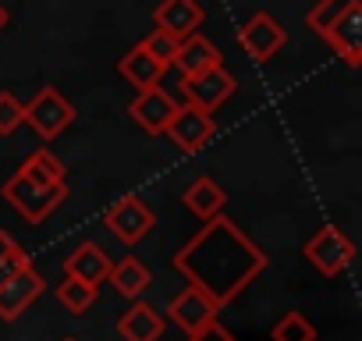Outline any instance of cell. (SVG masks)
<instances>
[{
    "instance_id": "cell-1",
    "label": "cell",
    "mask_w": 362,
    "mask_h": 341,
    "mask_svg": "<svg viewBox=\"0 0 362 341\" xmlns=\"http://www.w3.org/2000/svg\"><path fill=\"white\" fill-rule=\"evenodd\" d=\"M267 253L224 214L206 221L174 253V270L192 288L210 295L221 309L231 306L267 270Z\"/></svg>"
},
{
    "instance_id": "cell-22",
    "label": "cell",
    "mask_w": 362,
    "mask_h": 341,
    "mask_svg": "<svg viewBox=\"0 0 362 341\" xmlns=\"http://www.w3.org/2000/svg\"><path fill=\"white\" fill-rule=\"evenodd\" d=\"M355 4H362V0H316V4L309 8V15H305V25L316 33V36H323L348 8H355Z\"/></svg>"
},
{
    "instance_id": "cell-18",
    "label": "cell",
    "mask_w": 362,
    "mask_h": 341,
    "mask_svg": "<svg viewBox=\"0 0 362 341\" xmlns=\"http://www.w3.org/2000/svg\"><path fill=\"white\" fill-rule=\"evenodd\" d=\"M181 203H185V210H189V214H196L199 221H214V217H221V214H224V207H228V192H224L210 175H199V178L185 189Z\"/></svg>"
},
{
    "instance_id": "cell-23",
    "label": "cell",
    "mask_w": 362,
    "mask_h": 341,
    "mask_svg": "<svg viewBox=\"0 0 362 341\" xmlns=\"http://www.w3.org/2000/svg\"><path fill=\"white\" fill-rule=\"evenodd\" d=\"M29 267H33V256H29L8 231H0V284L11 281V277L22 274V270H29Z\"/></svg>"
},
{
    "instance_id": "cell-6",
    "label": "cell",
    "mask_w": 362,
    "mask_h": 341,
    "mask_svg": "<svg viewBox=\"0 0 362 341\" xmlns=\"http://www.w3.org/2000/svg\"><path fill=\"white\" fill-rule=\"evenodd\" d=\"M103 224L110 228V235H114L117 242H124V245H139V242L153 231L156 217H153V210H149L139 196H121V200H114V203L107 207Z\"/></svg>"
},
{
    "instance_id": "cell-12",
    "label": "cell",
    "mask_w": 362,
    "mask_h": 341,
    "mask_svg": "<svg viewBox=\"0 0 362 341\" xmlns=\"http://www.w3.org/2000/svg\"><path fill=\"white\" fill-rule=\"evenodd\" d=\"M174 107H177V100H174L163 86H153V89L135 93L128 114H132V121H135L142 132H149V135H163V128H167Z\"/></svg>"
},
{
    "instance_id": "cell-11",
    "label": "cell",
    "mask_w": 362,
    "mask_h": 341,
    "mask_svg": "<svg viewBox=\"0 0 362 341\" xmlns=\"http://www.w3.org/2000/svg\"><path fill=\"white\" fill-rule=\"evenodd\" d=\"M43 288H47V281H43V274L36 267H29V270L15 274L11 281H4V284H0V320H4V323L18 320L43 295Z\"/></svg>"
},
{
    "instance_id": "cell-28",
    "label": "cell",
    "mask_w": 362,
    "mask_h": 341,
    "mask_svg": "<svg viewBox=\"0 0 362 341\" xmlns=\"http://www.w3.org/2000/svg\"><path fill=\"white\" fill-rule=\"evenodd\" d=\"M8 18H11V15H8V8H4V4H0V29H4V25H8Z\"/></svg>"
},
{
    "instance_id": "cell-16",
    "label": "cell",
    "mask_w": 362,
    "mask_h": 341,
    "mask_svg": "<svg viewBox=\"0 0 362 341\" xmlns=\"http://www.w3.org/2000/svg\"><path fill=\"white\" fill-rule=\"evenodd\" d=\"M117 75L135 89V93H142V89H153V86H160V79L167 75V64H160L142 43H135L121 61H117Z\"/></svg>"
},
{
    "instance_id": "cell-14",
    "label": "cell",
    "mask_w": 362,
    "mask_h": 341,
    "mask_svg": "<svg viewBox=\"0 0 362 341\" xmlns=\"http://www.w3.org/2000/svg\"><path fill=\"white\" fill-rule=\"evenodd\" d=\"M170 68L181 71V79H196L203 71H214V68H224V54L203 36V33H192L177 43V54L170 61Z\"/></svg>"
},
{
    "instance_id": "cell-21",
    "label": "cell",
    "mask_w": 362,
    "mask_h": 341,
    "mask_svg": "<svg viewBox=\"0 0 362 341\" xmlns=\"http://www.w3.org/2000/svg\"><path fill=\"white\" fill-rule=\"evenodd\" d=\"M96 284H86V281H75V277H64L61 284H57V302L68 309V313H75V316H82L93 302H96Z\"/></svg>"
},
{
    "instance_id": "cell-19",
    "label": "cell",
    "mask_w": 362,
    "mask_h": 341,
    "mask_svg": "<svg viewBox=\"0 0 362 341\" xmlns=\"http://www.w3.org/2000/svg\"><path fill=\"white\" fill-rule=\"evenodd\" d=\"M18 178L33 182V185H64V175H68V167L61 156H54L47 146H40L18 170H15Z\"/></svg>"
},
{
    "instance_id": "cell-8",
    "label": "cell",
    "mask_w": 362,
    "mask_h": 341,
    "mask_svg": "<svg viewBox=\"0 0 362 341\" xmlns=\"http://www.w3.org/2000/svg\"><path fill=\"white\" fill-rule=\"evenodd\" d=\"M181 93H185V103L214 114L238 93V79L228 68H214V71H203L196 79H181Z\"/></svg>"
},
{
    "instance_id": "cell-7",
    "label": "cell",
    "mask_w": 362,
    "mask_h": 341,
    "mask_svg": "<svg viewBox=\"0 0 362 341\" xmlns=\"http://www.w3.org/2000/svg\"><path fill=\"white\" fill-rule=\"evenodd\" d=\"M238 47L256 61V64H267L270 57H277L281 50H284V43H288V29L274 18V15H267V11H256L242 29H238Z\"/></svg>"
},
{
    "instance_id": "cell-10",
    "label": "cell",
    "mask_w": 362,
    "mask_h": 341,
    "mask_svg": "<svg viewBox=\"0 0 362 341\" xmlns=\"http://www.w3.org/2000/svg\"><path fill=\"white\" fill-rule=\"evenodd\" d=\"M320 40H323L348 68H358V64H362V4L348 8Z\"/></svg>"
},
{
    "instance_id": "cell-4",
    "label": "cell",
    "mask_w": 362,
    "mask_h": 341,
    "mask_svg": "<svg viewBox=\"0 0 362 341\" xmlns=\"http://www.w3.org/2000/svg\"><path fill=\"white\" fill-rule=\"evenodd\" d=\"M302 256H305L323 277H341V274L351 267V260H355V242H351L341 228L327 224V228H320V231L302 245Z\"/></svg>"
},
{
    "instance_id": "cell-26",
    "label": "cell",
    "mask_w": 362,
    "mask_h": 341,
    "mask_svg": "<svg viewBox=\"0 0 362 341\" xmlns=\"http://www.w3.org/2000/svg\"><path fill=\"white\" fill-rule=\"evenodd\" d=\"M177 43H181V40H174V36H167V33H160V29H153V33L142 40V47H146L160 64H167V68H170V61H174V54H177Z\"/></svg>"
},
{
    "instance_id": "cell-25",
    "label": "cell",
    "mask_w": 362,
    "mask_h": 341,
    "mask_svg": "<svg viewBox=\"0 0 362 341\" xmlns=\"http://www.w3.org/2000/svg\"><path fill=\"white\" fill-rule=\"evenodd\" d=\"M22 110H25V103L15 96V93H0V135H11V132H18L22 128Z\"/></svg>"
},
{
    "instance_id": "cell-9",
    "label": "cell",
    "mask_w": 362,
    "mask_h": 341,
    "mask_svg": "<svg viewBox=\"0 0 362 341\" xmlns=\"http://www.w3.org/2000/svg\"><path fill=\"white\" fill-rule=\"evenodd\" d=\"M203 22H206V11L199 0H160L153 8V25L174 40H185V36L199 33Z\"/></svg>"
},
{
    "instance_id": "cell-3",
    "label": "cell",
    "mask_w": 362,
    "mask_h": 341,
    "mask_svg": "<svg viewBox=\"0 0 362 341\" xmlns=\"http://www.w3.org/2000/svg\"><path fill=\"white\" fill-rule=\"evenodd\" d=\"M22 117H25V125H33V132H36L43 142H54V139H57V135L75 121V107L64 100V93H61V89L43 86V89L25 103Z\"/></svg>"
},
{
    "instance_id": "cell-27",
    "label": "cell",
    "mask_w": 362,
    "mask_h": 341,
    "mask_svg": "<svg viewBox=\"0 0 362 341\" xmlns=\"http://www.w3.org/2000/svg\"><path fill=\"white\" fill-rule=\"evenodd\" d=\"M189 341H238L221 320H210V323H203L199 330H192L189 334Z\"/></svg>"
},
{
    "instance_id": "cell-20",
    "label": "cell",
    "mask_w": 362,
    "mask_h": 341,
    "mask_svg": "<svg viewBox=\"0 0 362 341\" xmlns=\"http://www.w3.org/2000/svg\"><path fill=\"white\" fill-rule=\"evenodd\" d=\"M124 299H139L149 284H153V274H149V267L142 263V260H135V256H124V260H117L114 267H110V277H107Z\"/></svg>"
},
{
    "instance_id": "cell-24",
    "label": "cell",
    "mask_w": 362,
    "mask_h": 341,
    "mask_svg": "<svg viewBox=\"0 0 362 341\" xmlns=\"http://www.w3.org/2000/svg\"><path fill=\"white\" fill-rule=\"evenodd\" d=\"M270 337H274V341H316V327L305 320V313L291 309V313H284V316L274 323Z\"/></svg>"
},
{
    "instance_id": "cell-2",
    "label": "cell",
    "mask_w": 362,
    "mask_h": 341,
    "mask_svg": "<svg viewBox=\"0 0 362 341\" xmlns=\"http://www.w3.org/2000/svg\"><path fill=\"white\" fill-rule=\"evenodd\" d=\"M0 192H4L8 207H11L22 221H29V224H43V221L68 200V185H33V182H25V178H18V175H11Z\"/></svg>"
},
{
    "instance_id": "cell-5",
    "label": "cell",
    "mask_w": 362,
    "mask_h": 341,
    "mask_svg": "<svg viewBox=\"0 0 362 341\" xmlns=\"http://www.w3.org/2000/svg\"><path fill=\"white\" fill-rule=\"evenodd\" d=\"M214 132H217L214 114H206V110H199V107H192V103H177L174 114H170V121H167V128H163V135H167L181 153H199V149L214 139Z\"/></svg>"
},
{
    "instance_id": "cell-15",
    "label": "cell",
    "mask_w": 362,
    "mask_h": 341,
    "mask_svg": "<svg viewBox=\"0 0 362 341\" xmlns=\"http://www.w3.org/2000/svg\"><path fill=\"white\" fill-rule=\"evenodd\" d=\"M163 330H167V316L149 302H135L117 316V334L124 341H160Z\"/></svg>"
},
{
    "instance_id": "cell-13",
    "label": "cell",
    "mask_w": 362,
    "mask_h": 341,
    "mask_svg": "<svg viewBox=\"0 0 362 341\" xmlns=\"http://www.w3.org/2000/svg\"><path fill=\"white\" fill-rule=\"evenodd\" d=\"M217 313H221V306L210 299V295H203L199 288H181L174 299H170V306H167V316L185 330V334H192V330H199L203 323H210V320H217Z\"/></svg>"
},
{
    "instance_id": "cell-17",
    "label": "cell",
    "mask_w": 362,
    "mask_h": 341,
    "mask_svg": "<svg viewBox=\"0 0 362 341\" xmlns=\"http://www.w3.org/2000/svg\"><path fill=\"white\" fill-rule=\"evenodd\" d=\"M110 256L96 245V242H82L71 256H64V277H75V281H86V284H103L110 277Z\"/></svg>"
},
{
    "instance_id": "cell-29",
    "label": "cell",
    "mask_w": 362,
    "mask_h": 341,
    "mask_svg": "<svg viewBox=\"0 0 362 341\" xmlns=\"http://www.w3.org/2000/svg\"><path fill=\"white\" fill-rule=\"evenodd\" d=\"M64 341H75V337H64Z\"/></svg>"
}]
</instances>
